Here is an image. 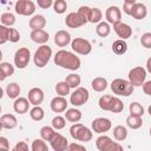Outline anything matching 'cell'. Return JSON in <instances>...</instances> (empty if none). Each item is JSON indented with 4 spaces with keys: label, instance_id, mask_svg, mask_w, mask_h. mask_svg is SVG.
<instances>
[{
    "label": "cell",
    "instance_id": "cell-27",
    "mask_svg": "<svg viewBox=\"0 0 151 151\" xmlns=\"http://www.w3.org/2000/svg\"><path fill=\"white\" fill-rule=\"evenodd\" d=\"M21 92V88L19 86V84L17 83H9L6 86V94L9 99H17L19 98V94Z\"/></svg>",
    "mask_w": 151,
    "mask_h": 151
},
{
    "label": "cell",
    "instance_id": "cell-14",
    "mask_svg": "<svg viewBox=\"0 0 151 151\" xmlns=\"http://www.w3.org/2000/svg\"><path fill=\"white\" fill-rule=\"evenodd\" d=\"M50 144L54 151H66L68 147V142H67L66 137H64L59 132H57L54 134V137L51 139Z\"/></svg>",
    "mask_w": 151,
    "mask_h": 151
},
{
    "label": "cell",
    "instance_id": "cell-18",
    "mask_svg": "<svg viewBox=\"0 0 151 151\" xmlns=\"http://www.w3.org/2000/svg\"><path fill=\"white\" fill-rule=\"evenodd\" d=\"M113 29L116 32V34L122 39V40H126L132 35V28L130 25L125 24V22H120L118 25L113 26Z\"/></svg>",
    "mask_w": 151,
    "mask_h": 151
},
{
    "label": "cell",
    "instance_id": "cell-41",
    "mask_svg": "<svg viewBox=\"0 0 151 151\" xmlns=\"http://www.w3.org/2000/svg\"><path fill=\"white\" fill-rule=\"evenodd\" d=\"M51 125H52V127H53L54 130H61V129H64L65 125H66V119H65V117H63V116H55V117L52 119Z\"/></svg>",
    "mask_w": 151,
    "mask_h": 151
},
{
    "label": "cell",
    "instance_id": "cell-25",
    "mask_svg": "<svg viewBox=\"0 0 151 151\" xmlns=\"http://www.w3.org/2000/svg\"><path fill=\"white\" fill-rule=\"evenodd\" d=\"M81 117H83L81 112H80L78 109H76V107H73V109H67V110L65 111V119L68 120V122H71V123H73V124L78 123V122L81 119Z\"/></svg>",
    "mask_w": 151,
    "mask_h": 151
},
{
    "label": "cell",
    "instance_id": "cell-10",
    "mask_svg": "<svg viewBox=\"0 0 151 151\" xmlns=\"http://www.w3.org/2000/svg\"><path fill=\"white\" fill-rule=\"evenodd\" d=\"M14 9L19 15L28 17L35 12V4L32 0H18L14 5Z\"/></svg>",
    "mask_w": 151,
    "mask_h": 151
},
{
    "label": "cell",
    "instance_id": "cell-56",
    "mask_svg": "<svg viewBox=\"0 0 151 151\" xmlns=\"http://www.w3.org/2000/svg\"><path fill=\"white\" fill-rule=\"evenodd\" d=\"M150 136H151V127H150Z\"/></svg>",
    "mask_w": 151,
    "mask_h": 151
},
{
    "label": "cell",
    "instance_id": "cell-51",
    "mask_svg": "<svg viewBox=\"0 0 151 151\" xmlns=\"http://www.w3.org/2000/svg\"><path fill=\"white\" fill-rule=\"evenodd\" d=\"M142 87H143V92H144L145 94H147V96L151 97V80L145 81Z\"/></svg>",
    "mask_w": 151,
    "mask_h": 151
},
{
    "label": "cell",
    "instance_id": "cell-34",
    "mask_svg": "<svg viewBox=\"0 0 151 151\" xmlns=\"http://www.w3.org/2000/svg\"><path fill=\"white\" fill-rule=\"evenodd\" d=\"M65 81L68 84V86L71 87V88H78L79 87V85H80V83H81V78H80V76L79 74H77V73H71V74H68L66 78H65Z\"/></svg>",
    "mask_w": 151,
    "mask_h": 151
},
{
    "label": "cell",
    "instance_id": "cell-16",
    "mask_svg": "<svg viewBox=\"0 0 151 151\" xmlns=\"http://www.w3.org/2000/svg\"><path fill=\"white\" fill-rule=\"evenodd\" d=\"M67 100L65 97H60V96H57L54 97L51 103H50V106H51V110L54 112V113H61V112H65L67 110Z\"/></svg>",
    "mask_w": 151,
    "mask_h": 151
},
{
    "label": "cell",
    "instance_id": "cell-54",
    "mask_svg": "<svg viewBox=\"0 0 151 151\" xmlns=\"http://www.w3.org/2000/svg\"><path fill=\"white\" fill-rule=\"evenodd\" d=\"M147 112H149V114L151 116V104H150V106H149V109H147Z\"/></svg>",
    "mask_w": 151,
    "mask_h": 151
},
{
    "label": "cell",
    "instance_id": "cell-20",
    "mask_svg": "<svg viewBox=\"0 0 151 151\" xmlns=\"http://www.w3.org/2000/svg\"><path fill=\"white\" fill-rule=\"evenodd\" d=\"M0 125L2 129H6V130H12L14 127H17L18 125V120L15 118L14 114L12 113H5L0 117Z\"/></svg>",
    "mask_w": 151,
    "mask_h": 151
},
{
    "label": "cell",
    "instance_id": "cell-46",
    "mask_svg": "<svg viewBox=\"0 0 151 151\" xmlns=\"http://www.w3.org/2000/svg\"><path fill=\"white\" fill-rule=\"evenodd\" d=\"M140 44L145 48H151V32H146L140 37Z\"/></svg>",
    "mask_w": 151,
    "mask_h": 151
},
{
    "label": "cell",
    "instance_id": "cell-29",
    "mask_svg": "<svg viewBox=\"0 0 151 151\" xmlns=\"http://www.w3.org/2000/svg\"><path fill=\"white\" fill-rule=\"evenodd\" d=\"M96 33L98 37L100 38H106L110 33H111V27L110 24L106 21H100L97 26H96Z\"/></svg>",
    "mask_w": 151,
    "mask_h": 151
},
{
    "label": "cell",
    "instance_id": "cell-15",
    "mask_svg": "<svg viewBox=\"0 0 151 151\" xmlns=\"http://www.w3.org/2000/svg\"><path fill=\"white\" fill-rule=\"evenodd\" d=\"M44 91L40 87H32L28 91L27 99L29 100L31 105L33 106H40V104L44 101Z\"/></svg>",
    "mask_w": 151,
    "mask_h": 151
},
{
    "label": "cell",
    "instance_id": "cell-42",
    "mask_svg": "<svg viewBox=\"0 0 151 151\" xmlns=\"http://www.w3.org/2000/svg\"><path fill=\"white\" fill-rule=\"evenodd\" d=\"M53 9L57 14H64L67 9V2L65 0H55L53 2Z\"/></svg>",
    "mask_w": 151,
    "mask_h": 151
},
{
    "label": "cell",
    "instance_id": "cell-11",
    "mask_svg": "<svg viewBox=\"0 0 151 151\" xmlns=\"http://www.w3.org/2000/svg\"><path fill=\"white\" fill-rule=\"evenodd\" d=\"M88 21L78 12H71L65 18V25L70 28H79L84 25H86Z\"/></svg>",
    "mask_w": 151,
    "mask_h": 151
},
{
    "label": "cell",
    "instance_id": "cell-47",
    "mask_svg": "<svg viewBox=\"0 0 151 151\" xmlns=\"http://www.w3.org/2000/svg\"><path fill=\"white\" fill-rule=\"evenodd\" d=\"M20 40V32L17 28H11V34H9V41L11 42H18Z\"/></svg>",
    "mask_w": 151,
    "mask_h": 151
},
{
    "label": "cell",
    "instance_id": "cell-40",
    "mask_svg": "<svg viewBox=\"0 0 151 151\" xmlns=\"http://www.w3.org/2000/svg\"><path fill=\"white\" fill-rule=\"evenodd\" d=\"M31 151H48V146L44 139H34L31 144Z\"/></svg>",
    "mask_w": 151,
    "mask_h": 151
},
{
    "label": "cell",
    "instance_id": "cell-43",
    "mask_svg": "<svg viewBox=\"0 0 151 151\" xmlns=\"http://www.w3.org/2000/svg\"><path fill=\"white\" fill-rule=\"evenodd\" d=\"M9 34H11V28L4 25H0V44L1 45H4L6 41L9 40Z\"/></svg>",
    "mask_w": 151,
    "mask_h": 151
},
{
    "label": "cell",
    "instance_id": "cell-55",
    "mask_svg": "<svg viewBox=\"0 0 151 151\" xmlns=\"http://www.w3.org/2000/svg\"><path fill=\"white\" fill-rule=\"evenodd\" d=\"M0 151H9V150H7V149H0Z\"/></svg>",
    "mask_w": 151,
    "mask_h": 151
},
{
    "label": "cell",
    "instance_id": "cell-50",
    "mask_svg": "<svg viewBox=\"0 0 151 151\" xmlns=\"http://www.w3.org/2000/svg\"><path fill=\"white\" fill-rule=\"evenodd\" d=\"M53 2H54V1H52V0H38V1H37V5H38L40 8H42V9H47V8H50L51 6H53Z\"/></svg>",
    "mask_w": 151,
    "mask_h": 151
},
{
    "label": "cell",
    "instance_id": "cell-36",
    "mask_svg": "<svg viewBox=\"0 0 151 151\" xmlns=\"http://www.w3.org/2000/svg\"><path fill=\"white\" fill-rule=\"evenodd\" d=\"M126 124H127V126H129L130 129L137 130V129L142 127V125H143V119H142V117H134V116H131V114H130V116L126 118Z\"/></svg>",
    "mask_w": 151,
    "mask_h": 151
},
{
    "label": "cell",
    "instance_id": "cell-21",
    "mask_svg": "<svg viewBox=\"0 0 151 151\" xmlns=\"http://www.w3.org/2000/svg\"><path fill=\"white\" fill-rule=\"evenodd\" d=\"M46 18L42 14H35L33 15L29 21H28V26L32 31H37V29H44V27L46 26Z\"/></svg>",
    "mask_w": 151,
    "mask_h": 151
},
{
    "label": "cell",
    "instance_id": "cell-38",
    "mask_svg": "<svg viewBox=\"0 0 151 151\" xmlns=\"http://www.w3.org/2000/svg\"><path fill=\"white\" fill-rule=\"evenodd\" d=\"M0 21H1V25L6 26V27H9V26H13L15 24V17L11 12H5V13L1 14Z\"/></svg>",
    "mask_w": 151,
    "mask_h": 151
},
{
    "label": "cell",
    "instance_id": "cell-24",
    "mask_svg": "<svg viewBox=\"0 0 151 151\" xmlns=\"http://www.w3.org/2000/svg\"><path fill=\"white\" fill-rule=\"evenodd\" d=\"M14 73V66L7 61H2L0 63V80H5L7 77H11L13 76Z\"/></svg>",
    "mask_w": 151,
    "mask_h": 151
},
{
    "label": "cell",
    "instance_id": "cell-7",
    "mask_svg": "<svg viewBox=\"0 0 151 151\" xmlns=\"http://www.w3.org/2000/svg\"><path fill=\"white\" fill-rule=\"evenodd\" d=\"M29 60H31V52L27 47H21V48L15 51L14 57H13V61H14L15 67L22 70L28 65Z\"/></svg>",
    "mask_w": 151,
    "mask_h": 151
},
{
    "label": "cell",
    "instance_id": "cell-9",
    "mask_svg": "<svg viewBox=\"0 0 151 151\" xmlns=\"http://www.w3.org/2000/svg\"><path fill=\"white\" fill-rule=\"evenodd\" d=\"M71 48L73 52L81 54V55H87L92 51V45L88 40L84 38H74L71 42Z\"/></svg>",
    "mask_w": 151,
    "mask_h": 151
},
{
    "label": "cell",
    "instance_id": "cell-35",
    "mask_svg": "<svg viewBox=\"0 0 151 151\" xmlns=\"http://www.w3.org/2000/svg\"><path fill=\"white\" fill-rule=\"evenodd\" d=\"M29 117L35 122H40L45 117V111L41 106H33L29 110Z\"/></svg>",
    "mask_w": 151,
    "mask_h": 151
},
{
    "label": "cell",
    "instance_id": "cell-13",
    "mask_svg": "<svg viewBox=\"0 0 151 151\" xmlns=\"http://www.w3.org/2000/svg\"><path fill=\"white\" fill-rule=\"evenodd\" d=\"M106 22L111 25H118L122 22V11L118 6H110L105 12Z\"/></svg>",
    "mask_w": 151,
    "mask_h": 151
},
{
    "label": "cell",
    "instance_id": "cell-39",
    "mask_svg": "<svg viewBox=\"0 0 151 151\" xmlns=\"http://www.w3.org/2000/svg\"><path fill=\"white\" fill-rule=\"evenodd\" d=\"M101 18H103V13H101V11H100L98 7H93V8H91L90 17H88V22H92V24H99V22L101 21Z\"/></svg>",
    "mask_w": 151,
    "mask_h": 151
},
{
    "label": "cell",
    "instance_id": "cell-26",
    "mask_svg": "<svg viewBox=\"0 0 151 151\" xmlns=\"http://www.w3.org/2000/svg\"><path fill=\"white\" fill-rule=\"evenodd\" d=\"M91 87L93 88V91L96 92H103L106 90L107 87V80L104 77H96L92 81H91Z\"/></svg>",
    "mask_w": 151,
    "mask_h": 151
},
{
    "label": "cell",
    "instance_id": "cell-17",
    "mask_svg": "<svg viewBox=\"0 0 151 151\" xmlns=\"http://www.w3.org/2000/svg\"><path fill=\"white\" fill-rule=\"evenodd\" d=\"M71 42H72L71 34L65 29H60L54 34V44L59 47H66Z\"/></svg>",
    "mask_w": 151,
    "mask_h": 151
},
{
    "label": "cell",
    "instance_id": "cell-52",
    "mask_svg": "<svg viewBox=\"0 0 151 151\" xmlns=\"http://www.w3.org/2000/svg\"><path fill=\"white\" fill-rule=\"evenodd\" d=\"M0 149H7L9 150V143L8 139L5 137H0Z\"/></svg>",
    "mask_w": 151,
    "mask_h": 151
},
{
    "label": "cell",
    "instance_id": "cell-22",
    "mask_svg": "<svg viewBox=\"0 0 151 151\" xmlns=\"http://www.w3.org/2000/svg\"><path fill=\"white\" fill-rule=\"evenodd\" d=\"M31 40L34 41L35 44H40V45H45L48 39H50V34L48 32H46L45 29H37V31H32L31 34Z\"/></svg>",
    "mask_w": 151,
    "mask_h": 151
},
{
    "label": "cell",
    "instance_id": "cell-3",
    "mask_svg": "<svg viewBox=\"0 0 151 151\" xmlns=\"http://www.w3.org/2000/svg\"><path fill=\"white\" fill-rule=\"evenodd\" d=\"M70 134L73 139L79 142H85V143L90 142L93 138V132L81 123L72 124L70 127Z\"/></svg>",
    "mask_w": 151,
    "mask_h": 151
},
{
    "label": "cell",
    "instance_id": "cell-48",
    "mask_svg": "<svg viewBox=\"0 0 151 151\" xmlns=\"http://www.w3.org/2000/svg\"><path fill=\"white\" fill-rule=\"evenodd\" d=\"M12 151H29V150H28L27 143L21 140V142H18V143L14 145V147L12 149Z\"/></svg>",
    "mask_w": 151,
    "mask_h": 151
},
{
    "label": "cell",
    "instance_id": "cell-19",
    "mask_svg": "<svg viewBox=\"0 0 151 151\" xmlns=\"http://www.w3.org/2000/svg\"><path fill=\"white\" fill-rule=\"evenodd\" d=\"M29 105H31V103H29V100H28L27 98H25V97H19V98H17V99L14 100V103H13V109H14V111H15L17 113L24 114V113H26V112L29 110Z\"/></svg>",
    "mask_w": 151,
    "mask_h": 151
},
{
    "label": "cell",
    "instance_id": "cell-45",
    "mask_svg": "<svg viewBox=\"0 0 151 151\" xmlns=\"http://www.w3.org/2000/svg\"><path fill=\"white\" fill-rule=\"evenodd\" d=\"M136 0H125L124 4H123V12L127 15H131V12H132V8L133 6L136 5Z\"/></svg>",
    "mask_w": 151,
    "mask_h": 151
},
{
    "label": "cell",
    "instance_id": "cell-30",
    "mask_svg": "<svg viewBox=\"0 0 151 151\" xmlns=\"http://www.w3.org/2000/svg\"><path fill=\"white\" fill-rule=\"evenodd\" d=\"M112 51H113V53H116L118 55L125 54L126 51H127V44H126V41L125 40H122V39L116 40L112 44Z\"/></svg>",
    "mask_w": 151,
    "mask_h": 151
},
{
    "label": "cell",
    "instance_id": "cell-2",
    "mask_svg": "<svg viewBox=\"0 0 151 151\" xmlns=\"http://www.w3.org/2000/svg\"><path fill=\"white\" fill-rule=\"evenodd\" d=\"M111 91L117 94V96H123V97H129L133 93V90H134V86L126 79H123V78H116L112 80L111 85Z\"/></svg>",
    "mask_w": 151,
    "mask_h": 151
},
{
    "label": "cell",
    "instance_id": "cell-33",
    "mask_svg": "<svg viewBox=\"0 0 151 151\" xmlns=\"http://www.w3.org/2000/svg\"><path fill=\"white\" fill-rule=\"evenodd\" d=\"M57 132H55V130L52 127V126H42L41 129H40V137H41V139H44L45 142H51V139L54 137V134H55Z\"/></svg>",
    "mask_w": 151,
    "mask_h": 151
},
{
    "label": "cell",
    "instance_id": "cell-31",
    "mask_svg": "<svg viewBox=\"0 0 151 151\" xmlns=\"http://www.w3.org/2000/svg\"><path fill=\"white\" fill-rule=\"evenodd\" d=\"M113 137L117 142H123L127 137V129L123 125H117L113 127Z\"/></svg>",
    "mask_w": 151,
    "mask_h": 151
},
{
    "label": "cell",
    "instance_id": "cell-53",
    "mask_svg": "<svg viewBox=\"0 0 151 151\" xmlns=\"http://www.w3.org/2000/svg\"><path fill=\"white\" fill-rule=\"evenodd\" d=\"M146 72L151 73V57L146 60Z\"/></svg>",
    "mask_w": 151,
    "mask_h": 151
},
{
    "label": "cell",
    "instance_id": "cell-44",
    "mask_svg": "<svg viewBox=\"0 0 151 151\" xmlns=\"http://www.w3.org/2000/svg\"><path fill=\"white\" fill-rule=\"evenodd\" d=\"M123 110H124V104H123V101H122L118 97H114L111 112H112V113H119V112H122Z\"/></svg>",
    "mask_w": 151,
    "mask_h": 151
},
{
    "label": "cell",
    "instance_id": "cell-1",
    "mask_svg": "<svg viewBox=\"0 0 151 151\" xmlns=\"http://www.w3.org/2000/svg\"><path fill=\"white\" fill-rule=\"evenodd\" d=\"M53 60L57 66L70 71H77L81 65L79 57H77L76 53L67 50H59L53 57Z\"/></svg>",
    "mask_w": 151,
    "mask_h": 151
},
{
    "label": "cell",
    "instance_id": "cell-28",
    "mask_svg": "<svg viewBox=\"0 0 151 151\" xmlns=\"http://www.w3.org/2000/svg\"><path fill=\"white\" fill-rule=\"evenodd\" d=\"M113 99L114 97L113 96H109V94H104L99 98V107L104 111H110L111 112V109H112V104H113Z\"/></svg>",
    "mask_w": 151,
    "mask_h": 151
},
{
    "label": "cell",
    "instance_id": "cell-5",
    "mask_svg": "<svg viewBox=\"0 0 151 151\" xmlns=\"http://www.w3.org/2000/svg\"><path fill=\"white\" fill-rule=\"evenodd\" d=\"M96 146L99 151H124L118 142H113L109 136L101 134L96 139Z\"/></svg>",
    "mask_w": 151,
    "mask_h": 151
},
{
    "label": "cell",
    "instance_id": "cell-32",
    "mask_svg": "<svg viewBox=\"0 0 151 151\" xmlns=\"http://www.w3.org/2000/svg\"><path fill=\"white\" fill-rule=\"evenodd\" d=\"M129 111H130V114L134 117H143L144 114V107L138 101H132L129 106Z\"/></svg>",
    "mask_w": 151,
    "mask_h": 151
},
{
    "label": "cell",
    "instance_id": "cell-8",
    "mask_svg": "<svg viewBox=\"0 0 151 151\" xmlns=\"http://www.w3.org/2000/svg\"><path fill=\"white\" fill-rule=\"evenodd\" d=\"M88 97H90V93H88L87 88L79 86L70 94V103L76 107L81 106V105L86 104V101L88 100Z\"/></svg>",
    "mask_w": 151,
    "mask_h": 151
},
{
    "label": "cell",
    "instance_id": "cell-37",
    "mask_svg": "<svg viewBox=\"0 0 151 151\" xmlns=\"http://www.w3.org/2000/svg\"><path fill=\"white\" fill-rule=\"evenodd\" d=\"M70 90H71V87L68 86V84L65 80L64 81H59L55 85V92L60 97H66L67 94H70Z\"/></svg>",
    "mask_w": 151,
    "mask_h": 151
},
{
    "label": "cell",
    "instance_id": "cell-4",
    "mask_svg": "<svg viewBox=\"0 0 151 151\" xmlns=\"http://www.w3.org/2000/svg\"><path fill=\"white\" fill-rule=\"evenodd\" d=\"M52 57V48L48 45H41L38 47L33 55V61L37 67H45Z\"/></svg>",
    "mask_w": 151,
    "mask_h": 151
},
{
    "label": "cell",
    "instance_id": "cell-12",
    "mask_svg": "<svg viewBox=\"0 0 151 151\" xmlns=\"http://www.w3.org/2000/svg\"><path fill=\"white\" fill-rule=\"evenodd\" d=\"M91 127H92V131L96 132V133H105V132L111 130L112 123L109 118L99 117V118H96V119L92 120Z\"/></svg>",
    "mask_w": 151,
    "mask_h": 151
},
{
    "label": "cell",
    "instance_id": "cell-49",
    "mask_svg": "<svg viewBox=\"0 0 151 151\" xmlns=\"http://www.w3.org/2000/svg\"><path fill=\"white\" fill-rule=\"evenodd\" d=\"M66 151H87V150H86L85 146L81 145V144H78V143H71V144H68V147H67Z\"/></svg>",
    "mask_w": 151,
    "mask_h": 151
},
{
    "label": "cell",
    "instance_id": "cell-6",
    "mask_svg": "<svg viewBox=\"0 0 151 151\" xmlns=\"http://www.w3.org/2000/svg\"><path fill=\"white\" fill-rule=\"evenodd\" d=\"M129 81L136 87V86H143L146 79V68L143 66H136L129 71Z\"/></svg>",
    "mask_w": 151,
    "mask_h": 151
},
{
    "label": "cell",
    "instance_id": "cell-23",
    "mask_svg": "<svg viewBox=\"0 0 151 151\" xmlns=\"http://www.w3.org/2000/svg\"><path fill=\"white\" fill-rule=\"evenodd\" d=\"M147 15V8L144 4L142 2H136V5L132 8L131 12V17L134 18L136 20H142Z\"/></svg>",
    "mask_w": 151,
    "mask_h": 151
}]
</instances>
